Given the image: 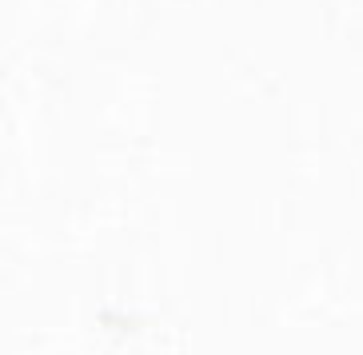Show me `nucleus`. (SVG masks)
Returning <instances> with one entry per match:
<instances>
[]
</instances>
